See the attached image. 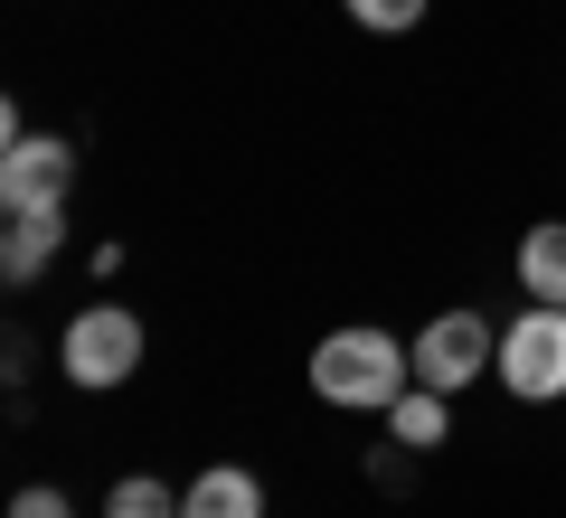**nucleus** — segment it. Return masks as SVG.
Here are the masks:
<instances>
[{"mask_svg":"<svg viewBox=\"0 0 566 518\" xmlns=\"http://www.w3.org/2000/svg\"><path fill=\"white\" fill-rule=\"evenodd\" d=\"M0 518H76V499L57 490V480H29V490H10V509Z\"/></svg>","mask_w":566,"mask_h":518,"instance_id":"12","label":"nucleus"},{"mask_svg":"<svg viewBox=\"0 0 566 518\" xmlns=\"http://www.w3.org/2000/svg\"><path fill=\"white\" fill-rule=\"evenodd\" d=\"M510 274H520L528 302H566V218H538L520 236V255H510Z\"/></svg>","mask_w":566,"mask_h":518,"instance_id":"8","label":"nucleus"},{"mask_svg":"<svg viewBox=\"0 0 566 518\" xmlns=\"http://www.w3.org/2000/svg\"><path fill=\"white\" fill-rule=\"evenodd\" d=\"M340 10L368 29V39H406V29H416L424 10H434V0H340Z\"/></svg>","mask_w":566,"mask_h":518,"instance_id":"11","label":"nucleus"},{"mask_svg":"<svg viewBox=\"0 0 566 518\" xmlns=\"http://www.w3.org/2000/svg\"><path fill=\"white\" fill-rule=\"evenodd\" d=\"M142 359H151V330H142L133 302H76V311H66L57 378L76 387V397H114V387H133Z\"/></svg>","mask_w":566,"mask_h":518,"instance_id":"2","label":"nucleus"},{"mask_svg":"<svg viewBox=\"0 0 566 518\" xmlns=\"http://www.w3.org/2000/svg\"><path fill=\"white\" fill-rule=\"evenodd\" d=\"M76 199V141L66 133H20L0 151V218L20 208H66Z\"/></svg>","mask_w":566,"mask_h":518,"instance_id":"5","label":"nucleus"},{"mask_svg":"<svg viewBox=\"0 0 566 518\" xmlns=\"http://www.w3.org/2000/svg\"><path fill=\"white\" fill-rule=\"evenodd\" d=\"M491 359H501V320H482V311H434L416 330V387H434V397L482 387Z\"/></svg>","mask_w":566,"mask_h":518,"instance_id":"4","label":"nucleus"},{"mask_svg":"<svg viewBox=\"0 0 566 518\" xmlns=\"http://www.w3.org/2000/svg\"><path fill=\"white\" fill-rule=\"evenodd\" d=\"M104 518H180V490L151 472H123L114 490H104Z\"/></svg>","mask_w":566,"mask_h":518,"instance_id":"10","label":"nucleus"},{"mask_svg":"<svg viewBox=\"0 0 566 518\" xmlns=\"http://www.w3.org/2000/svg\"><path fill=\"white\" fill-rule=\"evenodd\" d=\"M387 443H406V453H444L453 443V397H434V387H406L397 405H387Z\"/></svg>","mask_w":566,"mask_h":518,"instance_id":"9","label":"nucleus"},{"mask_svg":"<svg viewBox=\"0 0 566 518\" xmlns=\"http://www.w3.org/2000/svg\"><path fill=\"white\" fill-rule=\"evenodd\" d=\"M180 518H264V480L245 472V462H208L180 490Z\"/></svg>","mask_w":566,"mask_h":518,"instance_id":"7","label":"nucleus"},{"mask_svg":"<svg viewBox=\"0 0 566 518\" xmlns=\"http://www.w3.org/2000/svg\"><path fill=\"white\" fill-rule=\"evenodd\" d=\"M491 387H510L520 405H557L566 397V302H528V311L501 320Z\"/></svg>","mask_w":566,"mask_h":518,"instance_id":"3","label":"nucleus"},{"mask_svg":"<svg viewBox=\"0 0 566 518\" xmlns=\"http://www.w3.org/2000/svg\"><path fill=\"white\" fill-rule=\"evenodd\" d=\"M57 255H66V208H20V218L0 226V283L10 293H29Z\"/></svg>","mask_w":566,"mask_h":518,"instance_id":"6","label":"nucleus"},{"mask_svg":"<svg viewBox=\"0 0 566 518\" xmlns=\"http://www.w3.org/2000/svg\"><path fill=\"white\" fill-rule=\"evenodd\" d=\"M303 378H312V397H322L331 415H387V405L416 387V339L359 320V330H331L322 349H312Z\"/></svg>","mask_w":566,"mask_h":518,"instance_id":"1","label":"nucleus"}]
</instances>
